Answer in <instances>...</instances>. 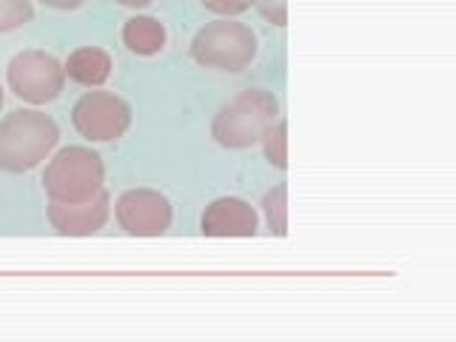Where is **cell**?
<instances>
[{
  "label": "cell",
  "mask_w": 456,
  "mask_h": 342,
  "mask_svg": "<svg viewBox=\"0 0 456 342\" xmlns=\"http://www.w3.org/2000/svg\"><path fill=\"white\" fill-rule=\"evenodd\" d=\"M61 140L54 118L40 109H14L0 120V171L23 175L40 166Z\"/></svg>",
  "instance_id": "6da1fadb"
},
{
  "label": "cell",
  "mask_w": 456,
  "mask_h": 342,
  "mask_svg": "<svg viewBox=\"0 0 456 342\" xmlns=\"http://www.w3.org/2000/svg\"><path fill=\"white\" fill-rule=\"evenodd\" d=\"M277 120H280L277 97L265 89H246L214 114L211 137L217 146L228 151H242L263 142L268 128Z\"/></svg>",
  "instance_id": "7a4b0ae2"
},
{
  "label": "cell",
  "mask_w": 456,
  "mask_h": 342,
  "mask_svg": "<svg viewBox=\"0 0 456 342\" xmlns=\"http://www.w3.org/2000/svg\"><path fill=\"white\" fill-rule=\"evenodd\" d=\"M103 157L89 146H66L46 163L40 185L54 203H80L103 191Z\"/></svg>",
  "instance_id": "3957f363"
},
{
  "label": "cell",
  "mask_w": 456,
  "mask_h": 342,
  "mask_svg": "<svg viewBox=\"0 0 456 342\" xmlns=\"http://www.w3.org/2000/svg\"><path fill=\"white\" fill-rule=\"evenodd\" d=\"M256 49H260V43H256L254 28L232 18L206 23L189 46L194 63L217 71H232V75L254 63Z\"/></svg>",
  "instance_id": "277c9868"
},
{
  "label": "cell",
  "mask_w": 456,
  "mask_h": 342,
  "mask_svg": "<svg viewBox=\"0 0 456 342\" xmlns=\"http://www.w3.org/2000/svg\"><path fill=\"white\" fill-rule=\"evenodd\" d=\"M6 83L14 97L23 103L43 106L61 97L66 86V69L52 52L43 49H23L6 66Z\"/></svg>",
  "instance_id": "5b68a950"
},
{
  "label": "cell",
  "mask_w": 456,
  "mask_h": 342,
  "mask_svg": "<svg viewBox=\"0 0 456 342\" xmlns=\"http://www.w3.org/2000/svg\"><path fill=\"white\" fill-rule=\"evenodd\" d=\"M132 118H134L132 106L120 94L106 89L86 92L71 106V126L89 142L120 140L128 132V126H132Z\"/></svg>",
  "instance_id": "8992f818"
},
{
  "label": "cell",
  "mask_w": 456,
  "mask_h": 342,
  "mask_svg": "<svg viewBox=\"0 0 456 342\" xmlns=\"http://www.w3.org/2000/svg\"><path fill=\"white\" fill-rule=\"evenodd\" d=\"M171 203L157 189H128L114 203V220L132 237H160L171 228Z\"/></svg>",
  "instance_id": "52a82bcc"
},
{
  "label": "cell",
  "mask_w": 456,
  "mask_h": 342,
  "mask_svg": "<svg viewBox=\"0 0 456 342\" xmlns=\"http://www.w3.org/2000/svg\"><path fill=\"white\" fill-rule=\"evenodd\" d=\"M52 228L61 237H92L109 223L111 214V194L103 189L80 203H49L46 208Z\"/></svg>",
  "instance_id": "ba28073f"
},
{
  "label": "cell",
  "mask_w": 456,
  "mask_h": 342,
  "mask_svg": "<svg viewBox=\"0 0 456 342\" xmlns=\"http://www.w3.org/2000/svg\"><path fill=\"white\" fill-rule=\"evenodd\" d=\"M260 228V214L242 197H217L200 214L203 237H254Z\"/></svg>",
  "instance_id": "9c48e42d"
},
{
  "label": "cell",
  "mask_w": 456,
  "mask_h": 342,
  "mask_svg": "<svg viewBox=\"0 0 456 342\" xmlns=\"http://www.w3.org/2000/svg\"><path fill=\"white\" fill-rule=\"evenodd\" d=\"M66 77L75 80L77 86H86V89H100L114 71V61L106 49L100 46H80L69 54V61L63 63Z\"/></svg>",
  "instance_id": "30bf717a"
},
{
  "label": "cell",
  "mask_w": 456,
  "mask_h": 342,
  "mask_svg": "<svg viewBox=\"0 0 456 342\" xmlns=\"http://www.w3.org/2000/svg\"><path fill=\"white\" fill-rule=\"evenodd\" d=\"M120 37H123V46L132 54L151 57V54H160L166 49L168 32L160 20L151 18V14H134V18H128L123 23Z\"/></svg>",
  "instance_id": "8fae6325"
},
{
  "label": "cell",
  "mask_w": 456,
  "mask_h": 342,
  "mask_svg": "<svg viewBox=\"0 0 456 342\" xmlns=\"http://www.w3.org/2000/svg\"><path fill=\"white\" fill-rule=\"evenodd\" d=\"M263 214L268 223V232L274 237H285L289 234V185L280 183L274 189H268L263 194Z\"/></svg>",
  "instance_id": "7c38bea8"
},
{
  "label": "cell",
  "mask_w": 456,
  "mask_h": 342,
  "mask_svg": "<svg viewBox=\"0 0 456 342\" xmlns=\"http://www.w3.org/2000/svg\"><path fill=\"white\" fill-rule=\"evenodd\" d=\"M263 151H265V160L285 171L289 168V123L282 118L268 128V134L263 137Z\"/></svg>",
  "instance_id": "4fadbf2b"
},
{
  "label": "cell",
  "mask_w": 456,
  "mask_h": 342,
  "mask_svg": "<svg viewBox=\"0 0 456 342\" xmlns=\"http://www.w3.org/2000/svg\"><path fill=\"white\" fill-rule=\"evenodd\" d=\"M32 18H35L32 0H0V35L32 23Z\"/></svg>",
  "instance_id": "5bb4252c"
},
{
  "label": "cell",
  "mask_w": 456,
  "mask_h": 342,
  "mask_svg": "<svg viewBox=\"0 0 456 342\" xmlns=\"http://www.w3.org/2000/svg\"><path fill=\"white\" fill-rule=\"evenodd\" d=\"M254 6L268 23H274V26L289 23V0H256Z\"/></svg>",
  "instance_id": "9a60e30c"
},
{
  "label": "cell",
  "mask_w": 456,
  "mask_h": 342,
  "mask_svg": "<svg viewBox=\"0 0 456 342\" xmlns=\"http://www.w3.org/2000/svg\"><path fill=\"white\" fill-rule=\"evenodd\" d=\"M256 0H203V6L214 14H223V18H234V14H242L246 9H251Z\"/></svg>",
  "instance_id": "2e32d148"
},
{
  "label": "cell",
  "mask_w": 456,
  "mask_h": 342,
  "mask_svg": "<svg viewBox=\"0 0 456 342\" xmlns=\"http://www.w3.org/2000/svg\"><path fill=\"white\" fill-rule=\"evenodd\" d=\"M43 6L49 9H61V12H69V9H80L86 0H40Z\"/></svg>",
  "instance_id": "e0dca14e"
},
{
  "label": "cell",
  "mask_w": 456,
  "mask_h": 342,
  "mask_svg": "<svg viewBox=\"0 0 456 342\" xmlns=\"http://www.w3.org/2000/svg\"><path fill=\"white\" fill-rule=\"evenodd\" d=\"M120 6H128V9H142V6H149L154 4V0H118Z\"/></svg>",
  "instance_id": "ac0fdd59"
},
{
  "label": "cell",
  "mask_w": 456,
  "mask_h": 342,
  "mask_svg": "<svg viewBox=\"0 0 456 342\" xmlns=\"http://www.w3.org/2000/svg\"><path fill=\"white\" fill-rule=\"evenodd\" d=\"M4 100H6V97H4V86H0V109H4Z\"/></svg>",
  "instance_id": "d6986e66"
}]
</instances>
